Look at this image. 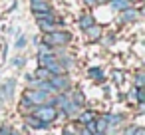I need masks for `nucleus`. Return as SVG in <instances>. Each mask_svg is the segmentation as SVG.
<instances>
[{
    "mask_svg": "<svg viewBox=\"0 0 145 135\" xmlns=\"http://www.w3.org/2000/svg\"><path fill=\"white\" fill-rule=\"evenodd\" d=\"M95 135H103V133H95Z\"/></svg>",
    "mask_w": 145,
    "mask_h": 135,
    "instance_id": "obj_23",
    "label": "nucleus"
},
{
    "mask_svg": "<svg viewBox=\"0 0 145 135\" xmlns=\"http://www.w3.org/2000/svg\"><path fill=\"white\" fill-rule=\"evenodd\" d=\"M34 78H38V80H50V72H48L46 68H40V70L34 74Z\"/></svg>",
    "mask_w": 145,
    "mask_h": 135,
    "instance_id": "obj_13",
    "label": "nucleus"
},
{
    "mask_svg": "<svg viewBox=\"0 0 145 135\" xmlns=\"http://www.w3.org/2000/svg\"><path fill=\"white\" fill-rule=\"evenodd\" d=\"M34 115H36L40 121L48 123V121H54V119H56V115H58V109H56L54 105L50 107V103H46V105L34 107Z\"/></svg>",
    "mask_w": 145,
    "mask_h": 135,
    "instance_id": "obj_2",
    "label": "nucleus"
},
{
    "mask_svg": "<svg viewBox=\"0 0 145 135\" xmlns=\"http://www.w3.org/2000/svg\"><path fill=\"white\" fill-rule=\"evenodd\" d=\"M93 119H95V113H93V111H86V113L80 115V121H82V123H89V121H93Z\"/></svg>",
    "mask_w": 145,
    "mask_h": 135,
    "instance_id": "obj_12",
    "label": "nucleus"
},
{
    "mask_svg": "<svg viewBox=\"0 0 145 135\" xmlns=\"http://www.w3.org/2000/svg\"><path fill=\"white\" fill-rule=\"evenodd\" d=\"M12 133V129L8 127V125H4V127H0V135H10Z\"/></svg>",
    "mask_w": 145,
    "mask_h": 135,
    "instance_id": "obj_20",
    "label": "nucleus"
},
{
    "mask_svg": "<svg viewBox=\"0 0 145 135\" xmlns=\"http://www.w3.org/2000/svg\"><path fill=\"white\" fill-rule=\"evenodd\" d=\"M24 64H26V60H24L22 56H16V58L12 60V66H14V68H22Z\"/></svg>",
    "mask_w": 145,
    "mask_h": 135,
    "instance_id": "obj_16",
    "label": "nucleus"
},
{
    "mask_svg": "<svg viewBox=\"0 0 145 135\" xmlns=\"http://www.w3.org/2000/svg\"><path fill=\"white\" fill-rule=\"evenodd\" d=\"M89 76L95 78V80H101V78H103V72H101L99 68H91V70H89Z\"/></svg>",
    "mask_w": 145,
    "mask_h": 135,
    "instance_id": "obj_15",
    "label": "nucleus"
},
{
    "mask_svg": "<svg viewBox=\"0 0 145 135\" xmlns=\"http://www.w3.org/2000/svg\"><path fill=\"white\" fill-rule=\"evenodd\" d=\"M14 46H16V50H22V48L26 46V38H24V36H20V38H16V42H14Z\"/></svg>",
    "mask_w": 145,
    "mask_h": 135,
    "instance_id": "obj_17",
    "label": "nucleus"
},
{
    "mask_svg": "<svg viewBox=\"0 0 145 135\" xmlns=\"http://www.w3.org/2000/svg\"><path fill=\"white\" fill-rule=\"evenodd\" d=\"M137 18H139V12L133 10V8H127V10H123V14H121V22H135Z\"/></svg>",
    "mask_w": 145,
    "mask_h": 135,
    "instance_id": "obj_6",
    "label": "nucleus"
},
{
    "mask_svg": "<svg viewBox=\"0 0 145 135\" xmlns=\"http://www.w3.org/2000/svg\"><path fill=\"white\" fill-rule=\"evenodd\" d=\"M54 60H58L52 52H48V54H40V64H42V68H46L50 62H54Z\"/></svg>",
    "mask_w": 145,
    "mask_h": 135,
    "instance_id": "obj_10",
    "label": "nucleus"
},
{
    "mask_svg": "<svg viewBox=\"0 0 145 135\" xmlns=\"http://www.w3.org/2000/svg\"><path fill=\"white\" fill-rule=\"evenodd\" d=\"M86 32H88V38H89V40H97V38L101 36V28H99V26H95V24H93V26H89Z\"/></svg>",
    "mask_w": 145,
    "mask_h": 135,
    "instance_id": "obj_9",
    "label": "nucleus"
},
{
    "mask_svg": "<svg viewBox=\"0 0 145 135\" xmlns=\"http://www.w3.org/2000/svg\"><path fill=\"white\" fill-rule=\"evenodd\" d=\"M143 82H145V76H143V72H137V78H135V85H137V87H143Z\"/></svg>",
    "mask_w": 145,
    "mask_h": 135,
    "instance_id": "obj_18",
    "label": "nucleus"
},
{
    "mask_svg": "<svg viewBox=\"0 0 145 135\" xmlns=\"http://www.w3.org/2000/svg\"><path fill=\"white\" fill-rule=\"evenodd\" d=\"M109 6L113 10H127V8H131V2L129 0H109Z\"/></svg>",
    "mask_w": 145,
    "mask_h": 135,
    "instance_id": "obj_7",
    "label": "nucleus"
},
{
    "mask_svg": "<svg viewBox=\"0 0 145 135\" xmlns=\"http://www.w3.org/2000/svg\"><path fill=\"white\" fill-rule=\"evenodd\" d=\"M95 22H93V16H89V14H84L82 18H80V28L82 30H88L89 26H93Z\"/></svg>",
    "mask_w": 145,
    "mask_h": 135,
    "instance_id": "obj_8",
    "label": "nucleus"
},
{
    "mask_svg": "<svg viewBox=\"0 0 145 135\" xmlns=\"http://www.w3.org/2000/svg\"><path fill=\"white\" fill-rule=\"evenodd\" d=\"M84 2H86V4H89V6H95L99 0H84Z\"/></svg>",
    "mask_w": 145,
    "mask_h": 135,
    "instance_id": "obj_22",
    "label": "nucleus"
},
{
    "mask_svg": "<svg viewBox=\"0 0 145 135\" xmlns=\"http://www.w3.org/2000/svg\"><path fill=\"white\" fill-rule=\"evenodd\" d=\"M113 78H115V82H117V83H121V80H123L121 72H113Z\"/></svg>",
    "mask_w": 145,
    "mask_h": 135,
    "instance_id": "obj_21",
    "label": "nucleus"
},
{
    "mask_svg": "<svg viewBox=\"0 0 145 135\" xmlns=\"http://www.w3.org/2000/svg\"><path fill=\"white\" fill-rule=\"evenodd\" d=\"M50 83H52V87L58 91V89H68V85H70V82H68V78L64 76V74H60V76H50Z\"/></svg>",
    "mask_w": 145,
    "mask_h": 135,
    "instance_id": "obj_3",
    "label": "nucleus"
},
{
    "mask_svg": "<svg viewBox=\"0 0 145 135\" xmlns=\"http://www.w3.org/2000/svg\"><path fill=\"white\" fill-rule=\"evenodd\" d=\"M26 123H28L30 127H46V123L40 121L36 115H28V117H26Z\"/></svg>",
    "mask_w": 145,
    "mask_h": 135,
    "instance_id": "obj_11",
    "label": "nucleus"
},
{
    "mask_svg": "<svg viewBox=\"0 0 145 135\" xmlns=\"http://www.w3.org/2000/svg\"><path fill=\"white\" fill-rule=\"evenodd\" d=\"M105 127H107V121H105L103 117H101V119H95V129H97V133H103Z\"/></svg>",
    "mask_w": 145,
    "mask_h": 135,
    "instance_id": "obj_14",
    "label": "nucleus"
},
{
    "mask_svg": "<svg viewBox=\"0 0 145 135\" xmlns=\"http://www.w3.org/2000/svg\"><path fill=\"white\" fill-rule=\"evenodd\" d=\"M14 85H16V80H8L2 87H0V103H2L4 99H8V97H12Z\"/></svg>",
    "mask_w": 145,
    "mask_h": 135,
    "instance_id": "obj_4",
    "label": "nucleus"
},
{
    "mask_svg": "<svg viewBox=\"0 0 145 135\" xmlns=\"http://www.w3.org/2000/svg\"><path fill=\"white\" fill-rule=\"evenodd\" d=\"M70 40H72V36L68 32H48L46 38H44V44H48L52 48V46H64Z\"/></svg>",
    "mask_w": 145,
    "mask_h": 135,
    "instance_id": "obj_1",
    "label": "nucleus"
},
{
    "mask_svg": "<svg viewBox=\"0 0 145 135\" xmlns=\"http://www.w3.org/2000/svg\"><path fill=\"white\" fill-rule=\"evenodd\" d=\"M30 4H32V12L38 14V12H50V4H48V0H30Z\"/></svg>",
    "mask_w": 145,
    "mask_h": 135,
    "instance_id": "obj_5",
    "label": "nucleus"
},
{
    "mask_svg": "<svg viewBox=\"0 0 145 135\" xmlns=\"http://www.w3.org/2000/svg\"><path fill=\"white\" fill-rule=\"evenodd\" d=\"M137 101L143 103L145 101V93H143V87H137Z\"/></svg>",
    "mask_w": 145,
    "mask_h": 135,
    "instance_id": "obj_19",
    "label": "nucleus"
}]
</instances>
